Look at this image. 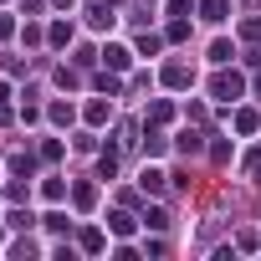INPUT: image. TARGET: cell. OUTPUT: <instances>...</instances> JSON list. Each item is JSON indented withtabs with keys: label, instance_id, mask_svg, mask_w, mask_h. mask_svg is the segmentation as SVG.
Instances as JSON below:
<instances>
[{
	"label": "cell",
	"instance_id": "cell-15",
	"mask_svg": "<svg viewBox=\"0 0 261 261\" xmlns=\"http://www.w3.org/2000/svg\"><path fill=\"white\" fill-rule=\"evenodd\" d=\"M92 200H97V190H92V185H77V205H82V210H87V205H92Z\"/></svg>",
	"mask_w": 261,
	"mask_h": 261
},
{
	"label": "cell",
	"instance_id": "cell-5",
	"mask_svg": "<svg viewBox=\"0 0 261 261\" xmlns=\"http://www.w3.org/2000/svg\"><path fill=\"white\" fill-rule=\"evenodd\" d=\"M97 174H102V179H113V174H118V154H113V149H102V154H97Z\"/></svg>",
	"mask_w": 261,
	"mask_h": 261
},
{
	"label": "cell",
	"instance_id": "cell-1",
	"mask_svg": "<svg viewBox=\"0 0 261 261\" xmlns=\"http://www.w3.org/2000/svg\"><path fill=\"white\" fill-rule=\"evenodd\" d=\"M241 92H246V77L241 72H215L210 77V97L215 102H241Z\"/></svg>",
	"mask_w": 261,
	"mask_h": 261
},
{
	"label": "cell",
	"instance_id": "cell-14",
	"mask_svg": "<svg viewBox=\"0 0 261 261\" xmlns=\"http://www.w3.org/2000/svg\"><path fill=\"white\" fill-rule=\"evenodd\" d=\"M41 195H46V200H62V195H67V185H62V179H46V185H41Z\"/></svg>",
	"mask_w": 261,
	"mask_h": 261
},
{
	"label": "cell",
	"instance_id": "cell-8",
	"mask_svg": "<svg viewBox=\"0 0 261 261\" xmlns=\"http://www.w3.org/2000/svg\"><path fill=\"white\" fill-rule=\"evenodd\" d=\"M256 123H261V118H256L251 108H241V113H236V128H241V134H256Z\"/></svg>",
	"mask_w": 261,
	"mask_h": 261
},
{
	"label": "cell",
	"instance_id": "cell-11",
	"mask_svg": "<svg viewBox=\"0 0 261 261\" xmlns=\"http://www.w3.org/2000/svg\"><path fill=\"white\" fill-rule=\"evenodd\" d=\"M179 149H185V154H200L205 144H200V134H190V128H185V134H179Z\"/></svg>",
	"mask_w": 261,
	"mask_h": 261
},
{
	"label": "cell",
	"instance_id": "cell-18",
	"mask_svg": "<svg viewBox=\"0 0 261 261\" xmlns=\"http://www.w3.org/2000/svg\"><path fill=\"white\" fill-rule=\"evenodd\" d=\"M256 185H261V169H256Z\"/></svg>",
	"mask_w": 261,
	"mask_h": 261
},
{
	"label": "cell",
	"instance_id": "cell-4",
	"mask_svg": "<svg viewBox=\"0 0 261 261\" xmlns=\"http://www.w3.org/2000/svg\"><path fill=\"white\" fill-rule=\"evenodd\" d=\"M230 57H236V41H210V62L215 67H225Z\"/></svg>",
	"mask_w": 261,
	"mask_h": 261
},
{
	"label": "cell",
	"instance_id": "cell-10",
	"mask_svg": "<svg viewBox=\"0 0 261 261\" xmlns=\"http://www.w3.org/2000/svg\"><path fill=\"white\" fill-rule=\"evenodd\" d=\"M108 225H113L118 236H128V230H134V215H123V210H118V215H108Z\"/></svg>",
	"mask_w": 261,
	"mask_h": 261
},
{
	"label": "cell",
	"instance_id": "cell-6",
	"mask_svg": "<svg viewBox=\"0 0 261 261\" xmlns=\"http://www.w3.org/2000/svg\"><path fill=\"white\" fill-rule=\"evenodd\" d=\"M139 185H144L149 195H159V190H164V169H144V174H139Z\"/></svg>",
	"mask_w": 261,
	"mask_h": 261
},
{
	"label": "cell",
	"instance_id": "cell-12",
	"mask_svg": "<svg viewBox=\"0 0 261 261\" xmlns=\"http://www.w3.org/2000/svg\"><path fill=\"white\" fill-rule=\"evenodd\" d=\"M67 41H72V26L57 21V26H51V46H67Z\"/></svg>",
	"mask_w": 261,
	"mask_h": 261
},
{
	"label": "cell",
	"instance_id": "cell-16",
	"mask_svg": "<svg viewBox=\"0 0 261 261\" xmlns=\"http://www.w3.org/2000/svg\"><path fill=\"white\" fill-rule=\"evenodd\" d=\"M241 36H251V41H261V21H246V26H241Z\"/></svg>",
	"mask_w": 261,
	"mask_h": 261
},
{
	"label": "cell",
	"instance_id": "cell-17",
	"mask_svg": "<svg viewBox=\"0 0 261 261\" xmlns=\"http://www.w3.org/2000/svg\"><path fill=\"white\" fill-rule=\"evenodd\" d=\"M190 11V0H169V16H185Z\"/></svg>",
	"mask_w": 261,
	"mask_h": 261
},
{
	"label": "cell",
	"instance_id": "cell-3",
	"mask_svg": "<svg viewBox=\"0 0 261 261\" xmlns=\"http://www.w3.org/2000/svg\"><path fill=\"white\" fill-rule=\"evenodd\" d=\"M102 57H108V67H128V62H134V51H128V46H102Z\"/></svg>",
	"mask_w": 261,
	"mask_h": 261
},
{
	"label": "cell",
	"instance_id": "cell-13",
	"mask_svg": "<svg viewBox=\"0 0 261 261\" xmlns=\"http://www.w3.org/2000/svg\"><path fill=\"white\" fill-rule=\"evenodd\" d=\"M149 118H154V123H169V118H174V108H169V102H154V108H149Z\"/></svg>",
	"mask_w": 261,
	"mask_h": 261
},
{
	"label": "cell",
	"instance_id": "cell-2",
	"mask_svg": "<svg viewBox=\"0 0 261 261\" xmlns=\"http://www.w3.org/2000/svg\"><path fill=\"white\" fill-rule=\"evenodd\" d=\"M200 16H205L210 26H220V21H230V0H200Z\"/></svg>",
	"mask_w": 261,
	"mask_h": 261
},
{
	"label": "cell",
	"instance_id": "cell-7",
	"mask_svg": "<svg viewBox=\"0 0 261 261\" xmlns=\"http://www.w3.org/2000/svg\"><path fill=\"white\" fill-rule=\"evenodd\" d=\"M113 118V102H87V123H108Z\"/></svg>",
	"mask_w": 261,
	"mask_h": 261
},
{
	"label": "cell",
	"instance_id": "cell-9",
	"mask_svg": "<svg viewBox=\"0 0 261 261\" xmlns=\"http://www.w3.org/2000/svg\"><path fill=\"white\" fill-rule=\"evenodd\" d=\"M144 225H149V230H169V215H164V210H144Z\"/></svg>",
	"mask_w": 261,
	"mask_h": 261
}]
</instances>
